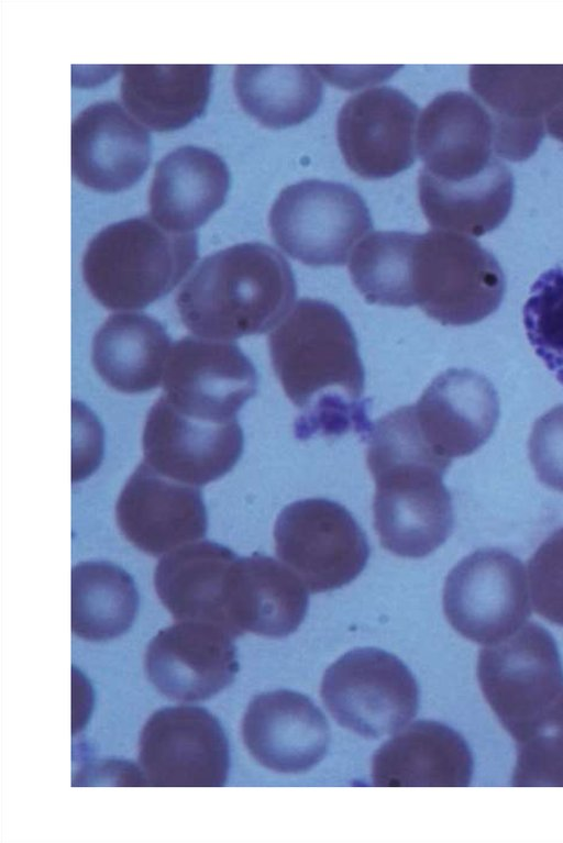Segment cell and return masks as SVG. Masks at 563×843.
Here are the masks:
<instances>
[{
    "label": "cell",
    "mask_w": 563,
    "mask_h": 843,
    "mask_svg": "<svg viewBox=\"0 0 563 843\" xmlns=\"http://www.w3.org/2000/svg\"><path fill=\"white\" fill-rule=\"evenodd\" d=\"M229 186L230 173L219 155L179 147L155 166L148 191L151 217L169 231L189 233L223 204Z\"/></svg>",
    "instance_id": "24"
},
{
    "label": "cell",
    "mask_w": 563,
    "mask_h": 843,
    "mask_svg": "<svg viewBox=\"0 0 563 843\" xmlns=\"http://www.w3.org/2000/svg\"><path fill=\"white\" fill-rule=\"evenodd\" d=\"M468 77L494 122L545 125L563 102V65H473Z\"/></svg>",
    "instance_id": "28"
},
{
    "label": "cell",
    "mask_w": 563,
    "mask_h": 843,
    "mask_svg": "<svg viewBox=\"0 0 563 843\" xmlns=\"http://www.w3.org/2000/svg\"><path fill=\"white\" fill-rule=\"evenodd\" d=\"M233 640L218 625L178 621L148 643L146 676L170 700L209 699L228 687L239 669Z\"/></svg>",
    "instance_id": "15"
},
{
    "label": "cell",
    "mask_w": 563,
    "mask_h": 843,
    "mask_svg": "<svg viewBox=\"0 0 563 843\" xmlns=\"http://www.w3.org/2000/svg\"><path fill=\"white\" fill-rule=\"evenodd\" d=\"M443 611L457 633L478 644L511 635L531 614L522 562L499 547L465 556L445 578Z\"/></svg>",
    "instance_id": "9"
},
{
    "label": "cell",
    "mask_w": 563,
    "mask_h": 843,
    "mask_svg": "<svg viewBox=\"0 0 563 843\" xmlns=\"http://www.w3.org/2000/svg\"><path fill=\"white\" fill-rule=\"evenodd\" d=\"M242 737L262 766L276 773L299 774L324 757L330 728L307 696L280 689L253 698L242 720Z\"/></svg>",
    "instance_id": "17"
},
{
    "label": "cell",
    "mask_w": 563,
    "mask_h": 843,
    "mask_svg": "<svg viewBox=\"0 0 563 843\" xmlns=\"http://www.w3.org/2000/svg\"><path fill=\"white\" fill-rule=\"evenodd\" d=\"M170 340L165 328L144 313L110 315L96 332L92 365L112 389L124 393L152 390L163 379Z\"/></svg>",
    "instance_id": "25"
},
{
    "label": "cell",
    "mask_w": 563,
    "mask_h": 843,
    "mask_svg": "<svg viewBox=\"0 0 563 843\" xmlns=\"http://www.w3.org/2000/svg\"><path fill=\"white\" fill-rule=\"evenodd\" d=\"M482 692L516 741L563 690V667L551 633L525 623L511 635L485 645L478 655Z\"/></svg>",
    "instance_id": "6"
},
{
    "label": "cell",
    "mask_w": 563,
    "mask_h": 843,
    "mask_svg": "<svg viewBox=\"0 0 563 843\" xmlns=\"http://www.w3.org/2000/svg\"><path fill=\"white\" fill-rule=\"evenodd\" d=\"M164 396L183 413L209 421H232L257 390L251 359L230 341L186 336L169 350Z\"/></svg>",
    "instance_id": "12"
},
{
    "label": "cell",
    "mask_w": 563,
    "mask_h": 843,
    "mask_svg": "<svg viewBox=\"0 0 563 843\" xmlns=\"http://www.w3.org/2000/svg\"><path fill=\"white\" fill-rule=\"evenodd\" d=\"M198 258L197 234L169 231L152 217L110 224L89 242L82 277L109 310H136L170 292Z\"/></svg>",
    "instance_id": "3"
},
{
    "label": "cell",
    "mask_w": 563,
    "mask_h": 843,
    "mask_svg": "<svg viewBox=\"0 0 563 843\" xmlns=\"http://www.w3.org/2000/svg\"><path fill=\"white\" fill-rule=\"evenodd\" d=\"M418 113L417 104L396 88L376 87L352 96L336 121L347 167L365 179L391 177L410 167Z\"/></svg>",
    "instance_id": "14"
},
{
    "label": "cell",
    "mask_w": 563,
    "mask_h": 843,
    "mask_svg": "<svg viewBox=\"0 0 563 843\" xmlns=\"http://www.w3.org/2000/svg\"><path fill=\"white\" fill-rule=\"evenodd\" d=\"M213 66L124 65L121 98L150 129L168 132L186 126L207 106Z\"/></svg>",
    "instance_id": "27"
},
{
    "label": "cell",
    "mask_w": 563,
    "mask_h": 843,
    "mask_svg": "<svg viewBox=\"0 0 563 843\" xmlns=\"http://www.w3.org/2000/svg\"><path fill=\"white\" fill-rule=\"evenodd\" d=\"M296 296L287 259L264 243L247 242L201 260L179 288L176 306L196 336L231 341L272 330Z\"/></svg>",
    "instance_id": "2"
},
{
    "label": "cell",
    "mask_w": 563,
    "mask_h": 843,
    "mask_svg": "<svg viewBox=\"0 0 563 843\" xmlns=\"http://www.w3.org/2000/svg\"><path fill=\"white\" fill-rule=\"evenodd\" d=\"M320 692L341 726L367 739L397 733L419 705L418 685L408 667L375 647L352 650L331 664Z\"/></svg>",
    "instance_id": "7"
},
{
    "label": "cell",
    "mask_w": 563,
    "mask_h": 843,
    "mask_svg": "<svg viewBox=\"0 0 563 843\" xmlns=\"http://www.w3.org/2000/svg\"><path fill=\"white\" fill-rule=\"evenodd\" d=\"M139 765L147 786L222 787L230 766L228 740L205 708H163L141 731Z\"/></svg>",
    "instance_id": "11"
},
{
    "label": "cell",
    "mask_w": 563,
    "mask_h": 843,
    "mask_svg": "<svg viewBox=\"0 0 563 843\" xmlns=\"http://www.w3.org/2000/svg\"><path fill=\"white\" fill-rule=\"evenodd\" d=\"M308 588L284 563L264 554L238 557L230 580L235 637L251 632L279 639L294 633L308 610Z\"/></svg>",
    "instance_id": "23"
},
{
    "label": "cell",
    "mask_w": 563,
    "mask_h": 843,
    "mask_svg": "<svg viewBox=\"0 0 563 843\" xmlns=\"http://www.w3.org/2000/svg\"><path fill=\"white\" fill-rule=\"evenodd\" d=\"M415 233L378 231L352 253L349 270L355 288L371 304L409 308L410 258Z\"/></svg>",
    "instance_id": "31"
},
{
    "label": "cell",
    "mask_w": 563,
    "mask_h": 843,
    "mask_svg": "<svg viewBox=\"0 0 563 843\" xmlns=\"http://www.w3.org/2000/svg\"><path fill=\"white\" fill-rule=\"evenodd\" d=\"M273 369L299 409L295 436L367 440L373 423L364 398L365 373L355 333L340 309L302 298L268 336Z\"/></svg>",
    "instance_id": "1"
},
{
    "label": "cell",
    "mask_w": 563,
    "mask_h": 843,
    "mask_svg": "<svg viewBox=\"0 0 563 843\" xmlns=\"http://www.w3.org/2000/svg\"><path fill=\"white\" fill-rule=\"evenodd\" d=\"M115 518L124 537L152 556L200 540L208 526L200 489L168 478L145 462L121 490Z\"/></svg>",
    "instance_id": "16"
},
{
    "label": "cell",
    "mask_w": 563,
    "mask_h": 843,
    "mask_svg": "<svg viewBox=\"0 0 563 843\" xmlns=\"http://www.w3.org/2000/svg\"><path fill=\"white\" fill-rule=\"evenodd\" d=\"M139 608L133 578L109 562H82L71 569V631L87 641L120 636Z\"/></svg>",
    "instance_id": "30"
},
{
    "label": "cell",
    "mask_w": 563,
    "mask_h": 843,
    "mask_svg": "<svg viewBox=\"0 0 563 843\" xmlns=\"http://www.w3.org/2000/svg\"><path fill=\"white\" fill-rule=\"evenodd\" d=\"M413 406L424 440L450 464L484 445L499 419L493 384L467 368H450L438 375Z\"/></svg>",
    "instance_id": "18"
},
{
    "label": "cell",
    "mask_w": 563,
    "mask_h": 843,
    "mask_svg": "<svg viewBox=\"0 0 563 843\" xmlns=\"http://www.w3.org/2000/svg\"><path fill=\"white\" fill-rule=\"evenodd\" d=\"M238 555L210 541H195L164 554L155 567L154 587L178 621L218 625L235 639L230 620V579Z\"/></svg>",
    "instance_id": "21"
},
{
    "label": "cell",
    "mask_w": 563,
    "mask_h": 843,
    "mask_svg": "<svg viewBox=\"0 0 563 843\" xmlns=\"http://www.w3.org/2000/svg\"><path fill=\"white\" fill-rule=\"evenodd\" d=\"M418 192L429 224L464 235L481 236L497 229L507 218L514 200V177L499 157L479 175L457 181H442L420 171Z\"/></svg>",
    "instance_id": "26"
},
{
    "label": "cell",
    "mask_w": 563,
    "mask_h": 843,
    "mask_svg": "<svg viewBox=\"0 0 563 843\" xmlns=\"http://www.w3.org/2000/svg\"><path fill=\"white\" fill-rule=\"evenodd\" d=\"M523 323L536 354L563 385V262L531 287Z\"/></svg>",
    "instance_id": "33"
},
{
    "label": "cell",
    "mask_w": 563,
    "mask_h": 843,
    "mask_svg": "<svg viewBox=\"0 0 563 843\" xmlns=\"http://www.w3.org/2000/svg\"><path fill=\"white\" fill-rule=\"evenodd\" d=\"M473 757L465 740L437 721L420 720L385 742L372 759L377 787H466Z\"/></svg>",
    "instance_id": "22"
},
{
    "label": "cell",
    "mask_w": 563,
    "mask_h": 843,
    "mask_svg": "<svg viewBox=\"0 0 563 843\" xmlns=\"http://www.w3.org/2000/svg\"><path fill=\"white\" fill-rule=\"evenodd\" d=\"M505 291L499 263L474 239L439 229L415 234L411 299L431 319L454 326L479 322L498 309Z\"/></svg>",
    "instance_id": "4"
},
{
    "label": "cell",
    "mask_w": 563,
    "mask_h": 843,
    "mask_svg": "<svg viewBox=\"0 0 563 843\" xmlns=\"http://www.w3.org/2000/svg\"><path fill=\"white\" fill-rule=\"evenodd\" d=\"M375 480L374 526L382 546L401 557L421 558L441 546L454 525L444 469L420 462L369 468Z\"/></svg>",
    "instance_id": "10"
},
{
    "label": "cell",
    "mask_w": 563,
    "mask_h": 843,
    "mask_svg": "<svg viewBox=\"0 0 563 843\" xmlns=\"http://www.w3.org/2000/svg\"><path fill=\"white\" fill-rule=\"evenodd\" d=\"M545 127L551 136L563 142V102L548 117Z\"/></svg>",
    "instance_id": "36"
},
{
    "label": "cell",
    "mask_w": 563,
    "mask_h": 843,
    "mask_svg": "<svg viewBox=\"0 0 563 843\" xmlns=\"http://www.w3.org/2000/svg\"><path fill=\"white\" fill-rule=\"evenodd\" d=\"M150 160L147 131L119 103H93L73 121L71 171L86 187L125 190L143 176Z\"/></svg>",
    "instance_id": "20"
},
{
    "label": "cell",
    "mask_w": 563,
    "mask_h": 843,
    "mask_svg": "<svg viewBox=\"0 0 563 843\" xmlns=\"http://www.w3.org/2000/svg\"><path fill=\"white\" fill-rule=\"evenodd\" d=\"M516 787H563V690L516 740Z\"/></svg>",
    "instance_id": "32"
},
{
    "label": "cell",
    "mask_w": 563,
    "mask_h": 843,
    "mask_svg": "<svg viewBox=\"0 0 563 843\" xmlns=\"http://www.w3.org/2000/svg\"><path fill=\"white\" fill-rule=\"evenodd\" d=\"M142 446L144 461L159 474L203 486L229 473L244 446L238 420L197 419L176 409L162 395L147 412Z\"/></svg>",
    "instance_id": "13"
},
{
    "label": "cell",
    "mask_w": 563,
    "mask_h": 843,
    "mask_svg": "<svg viewBox=\"0 0 563 843\" xmlns=\"http://www.w3.org/2000/svg\"><path fill=\"white\" fill-rule=\"evenodd\" d=\"M420 171L450 182L479 175L496 157L487 108L463 91H448L422 110L416 130Z\"/></svg>",
    "instance_id": "19"
},
{
    "label": "cell",
    "mask_w": 563,
    "mask_h": 843,
    "mask_svg": "<svg viewBox=\"0 0 563 843\" xmlns=\"http://www.w3.org/2000/svg\"><path fill=\"white\" fill-rule=\"evenodd\" d=\"M528 448L539 481L563 493V404L553 407L536 420Z\"/></svg>",
    "instance_id": "35"
},
{
    "label": "cell",
    "mask_w": 563,
    "mask_h": 843,
    "mask_svg": "<svg viewBox=\"0 0 563 843\" xmlns=\"http://www.w3.org/2000/svg\"><path fill=\"white\" fill-rule=\"evenodd\" d=\"M275 551L312 594L354 580L369 558L365 533L342 504L309 498L286 506L274 528Z\"/></svg>",
    "instance_id": "8"
},
{
    "label": "cell",
    "mask_w": 563,
    "mask_h": 843,
    "mask_svg": "<svg viewBox=\"0 0 563 843\" xmlns=\"http://www.w3.org/2000/svg\"><path fill=\"white\" fill-rule=\"evenodd\" d=\"M233 84L244 111L271 129L306 121L322 99V82L310 65H238Z\"/></svg>",
    "instance_id": "29"
},
{
    "label": "cell",
    "mask_w": 563,
    "mask_h": 843,
    "mask_svg": "<svg viewBox=\"0 0 563 843\" xmlns=\"http://www.w3.org/2000/svg\"><path fill=\"white\" fill-rule=\"evenodd\" d=\"M268 223L275 244L311 267L344 265L373 228L356 190L319 179L284 188L271 208Z\"/></svg>",
    "instance_id": "5"
},
{
    "label": "cell",
    "mask_w": 563,
    "mask_h": 843,
    "mask_svg": "<svg viewBox=\"0 0 563 843\" xmlns=\"http://www.w3.org/2000/svg\"><path fill=\"white\" fill-rule=\"evenodd\" d=\"M528 575L534 611L563 626V526L552 532L532 554Z\"/></svg>",
    "instance_id": "34"
}]
</instances>
